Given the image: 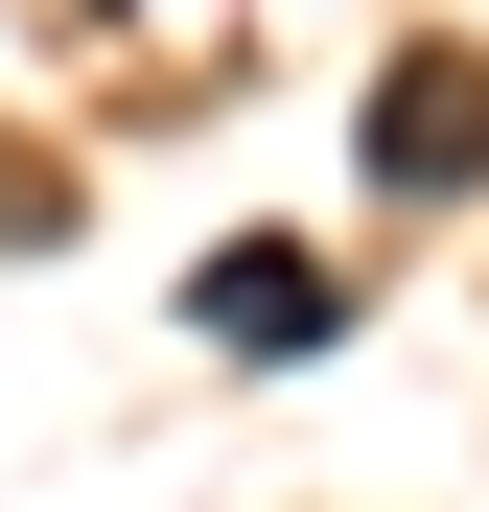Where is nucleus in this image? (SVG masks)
Here are the masks:
<instances>
[{
	"label": "nucleus",
	"mask_w": 489,
	"mask_h": 512,
	"mask_svg": "<svg viewBox=\"0 0 489 512\" xmlns=\"http://www.w3.org/2000/svg\"><path fill=\"white\" fill-rule=\"evenodd\" d=\"M373 163H396V187H489V70H466V47H396Z\"/></svg>",
	"instance_id": "obj_1"
},
{
	"label": "nucleus",
	"mask_w": 489,
	"mask_h": 512,
	"mask_svg": "<svg viewBox=\"0 0 489 512\" xmlns=\"http://www.w3.org/2000/svg\"><path fill=\"white\" fill-rule=\"evenodd\" d=\"M210 350H326V256L233 233V256H210Z\"/></svg>",
	"instance_id": "obj_2"
}]
</instances>
